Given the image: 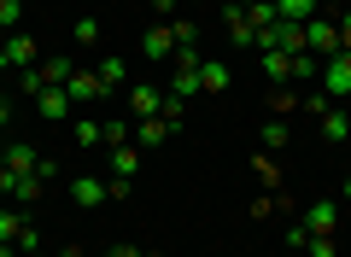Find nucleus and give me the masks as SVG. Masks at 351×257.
<instances>
[{"mask_svg": "<svg viewBox=\"0 0 351 257\" xmlns=\"http://www.w3.org/2000/svg\"><path fill=\"white\" fill-rule=\"evenodd\" d=\"M135 170H141V147H135V140H129V147H112V175H123V182H129Z\"/></svg>", "mask_w": 351, "mask_h": 257, "instance_id": "nucleus-16", "label": "nucleus"}, {"mask_svg": "<svg viewBox=\"0 0 351 257\" xmlns=\"http://www.w3.org/2000/svg\"><path fill=\"white\" fill-rule=\"evenodd\" d=\"M339 193H346V199H351V175H346V187H339Z\"/></svg>", "mask_w": 351, "mask_h": 257, "instance_id": "nucleus-39", "label": "nucleus"}, {"mask_svg": "<svg viewBox=\"0 0 351 257\" xmlns=\"http://www.w3.org/2000/svg\"><path fill=\"white\" fill-rule=\"evenodd\" d=\"M322 6H339V0H322Z\"/></svg>", "mask_w": 351, "mask_h": 257, "instance_id": "nucleus-40", "label": "nucleus"}, {"mask_svg": "<svg viewBox=\"0 0 351 257\" xmlns=\"http://www.w3.org/2000/svg\"><path fill=\"white\" fill-rule=\"evenodd\" d=\"M252 175H258V182L276 193V187H281V164H276V152H258V158H252Z\"/></svg>", "mask_w": 351, "mask_h": 257, "instance_id": "nucleus-17", "label": "nucleus"}, {"mask_svg": "<svg viewBox=\"0 0 351 257\" xmlns=\"http://www.w3.org/2000/svg\"><path fill=\"white\" fill-rule=\"evenodd\" d=\"M228 82H234V76H228V64H217V59L199 64V94H223Z\"/></svg>", "mask_w": 351, "mask_h": 257, "instance_id": "nucleus-15", "label": "nucleus"}, {"mask_svg": "<svg viewBox=\"0 0 351 257\" xmlns=\"http://www.w3.org/2000/svg\"><path fill=\"white\" fill-rule=\"evenodd\" d=\"M287 245H293V252H304V245H311V228H304V222H293V228H287Z\"/></svg>", "mask_w": 351, "mask_h": 257, "instance_id": "nucleus-33", "label": "nucleus"}, {"mask_svg": "<svg viewBox=\"0 0 351 257\" xmlns=\"http://www.w3.org/2000/svg\"><path fill=\"white\" fill-rule=\"evenodd\" d=\"M71 199H76L82 210H94V205H106V199H112V187H106L100 175H76V182H71Z\"/></svg>", "mask_w": 351, "mask_h": 257, "instance_id": "nucleus-7", "label": "nucleus"}, {"mask_svg": "<svg viewBox=\"0 0 351 257\" xmlns=\"http://www.w3.org/2000/svg\"><path fill=\"white\" fill-rule=\"evenodd\" d=\"M106 257H141V252H129V245H112V252H106Z\"/></svg>", "mask_w": 351, "mask_h": 257, "instance_id": "nucleus-35", "label": "nucleus"}, {"mask_svg": "<svg viewBox=\"0 0 351 257\" xmlns=\"http://www.w3.org/2000/svg\"><path fill=\"white\" fill-rule=\"evenodd\" d=\"M316 123H322V140H346L351 135V117L339 111V99H328V106L316 111Z\"/></svg>", "mask_w": 351, "mask_h": 257, "instance_id": "nucleus-9", "label": "nucleus"}, {"mask_svg": "<svg viewBox=\"0 0 351 257\" xmlns=\"http://www.w3.org/2000/svg\"><path fill=\"white\" fill-rule=\"evenodd\" d=\"M76 41H82V47H94V41H100V18H88V12H82V24H76Z\"/></svg>", "mask_w": 351, "mask_h": 257, "instance_id": "nucleus-31", "label": "nucleus"}, {"mask_svg": "<svg viewBox=\"0 0 351 257\" xmlns=\"http://www.w3.org/2000/svg\"><path fill=\"white\" fill-rule=\"evenodd\" d=\"M18 24H24V0H0V29L12 36Z\"/></svg>", "mask_w": 351, "mask_h": 257, "instance_id": "nucleus-26", "label": "nucleus"}, {"mask_svg": "<svg viewBox=\"0 0 351 257\" xmlns=\"http://www.w3.org/2000/svg\"><path fill=\"white\" fill-rule=\"evenodd\" d=\"M123 76H129V64L117 59V53H112V59H100V88H106V94H112V88H123Z\"/></svg>", "mask_w": 351, "mask_h": 257, "instance_id": "nucleus-20", "label": "nucleus"}, {"mask_svg": "<svg viewBox=\"0 0 351 257\" xmlns=\"http://www.w3.org/2000/svg\"><path fill=\"white\" fill-rule=\"evenodd\" d=\"M246 18H252V29H269L276 24V0H246Z\"/></svg>", "mask_w": 351, "mask_h": 257, "instance_id": "nucleus-22", "label": "nucleus"}, {"mask_svg": "<svg viewBox=\"0 0 351 257\" xmlns=\"http://www.w3.org/2000/svg\"><path fill=\"white\" fill-rule=\"evenodd\" d=\"M281 147H287V123L269 117V123H263V152H281Z\"/></svg>", "mask_w": 351, "mask_h": 257, "instance_id": "nucleus-23", "label": "nucleus"}, {"mask_svg": "<svg viewBox=\"0 0 351 257\" xmlns=\"http://www.w3.org/2000/svg\"><path fill=\"white\" fill-rule=\"evenodd\" d=\"M170 6H176V0H152V12H170Z\"/></svg>", "mask_w": 351, "mask_h": 257, "instance_id": "nucleus-38", "label": "nucleus"}, {"mask_svg": "<svg viewBox=\"0 0 351 257\" xmlns=\"http://www.w3.org/2000/svg\"><path fill=\"white\" fill-rule=\"evenodd\" d=\"M141 53H147V59H170V53H176V29L170 24H152L147 36H141Z\"/></svg>", "mask_w": 351, "mask_h": 257, "instance_id": "nucleus-11", "label": "nucleus"}, {"mask_svg": "<svg viewBox=\"0 0 351 257\" xmlns=\"http://www.w3.org/2000/svg\"><path fill=\"white\" fill-rule=\"evenodd\" d=\"M71 140H76V147H100V117L76 111V117H71Z\"/></svg>", "mask_w": 351, "mask_h": 257, "instance_id": "nucleus-14", "label": "nucleus"}, {"mask_svg": "<svg viewBox=\"0 0 351 257\" xmlns=\"http://www.w3.org/2000/svg\"><path fill=\"white\" fill-rule=\"evenodd\" d=\"M64 94H71V106H76V111H88L94 99L106 94V88H100V71H71V82H64Z\"/></svg>", "mask_w": 351, "mask_h": 257, "instance_id": "nucleus-5", "label": "nucleus"}, {"mask_svg": "<svg viewBox=\"0 0 351 257\" xmlns=\"http://www.w3.org/2000/svg\"><path fill=\"white\" fill-rule=\"evenodd\" d=\"M36 164H41V158H36V152L24 147V140H12V147H6V170H18V175H29V170H36Z\"/></svg>", "mask_w": 351, "mask_h": 257, "instance_id": "nucleus-19", "label": "nucleus"}, {"mask_svg": "<svg viewBox=\"0 0 351 257\" xmlns=\"http://www.w3.org/2000/svg\"><path fill=\"white\" fill-rule=\"evenodd\" d=\"M223 29H228V41H234V47H258V29H252L246 6H223Z\"/></svg>", "mask_w": 351, "mask_h": 257, "instance_id": "nucleus-6", "label": "nucleus"}, {"mask_svg": "<svg viewBox=\"0 0 351 257\" xmlns=\"http://www.w3.org/2000/svg\"><path fill=\"white\" fill-rule=\"evenodd\" d=\"M0 59H6V71H36V36H24V29H12V36L0 41Z\"/></svg>", "mask_w": 351, "mask_h": 257, "instance_id": "nucleus-2", "label": "nucleus"}, {"mask_svg": "<svg viewBox=\"0 0 351 257\" xmlns=\"http://www.w3.org/2000/svg\"><path fill=\"white\" fill-rule=\"evenodd\" d=\"M170 29H176V47H193V41H199V29H193V24H188V18H176V24H170Z\"/></svg>", "mask_w": 351, "mask_h": 257, "instance_id": "nucleus-32", "label": "nucleus"}, {"mask_svg": "<svg viewBox=\"0 0 351 257\" xmlns=\"http://www.w3.org/2000/svg\"><path fill=\"white\" fill-rule=\"evenodd\" d=\"M0 257H18V245H12V240H0Z\"/></svg>", "mask_w": 351, "mask_h": 257, "instance_id": "nucleus-37", "label": "nucleus"}, {"mask_svg": "<svg viewBox=\"0 0 351 257\" xmlns=\"http://www.w3.org/2000/svg\"><path fill=\"white\" fill-rule=\"evenodd\" d=\"M164 140H170V123L164 117H141L135 123V147H164Z\"/></svg>", "mask_w": 351, "mask_h": 257, "instance_id": "nucleus-13", "label": "nucleus"}, {"mask_svg": "<svg viewBox=\"0 0 351 257\" xmlns=\"http://www.w3.org/2000/svg\"><path fill=\"white\" fill-rule=\"evenodd\" d=\"M0 164H6V147H0Z\"/></svg>", "mask_w": 351, "mask_h": 257, "instance_id": "nucleus-42", "label": "nucleus"}, {"mask_svg": "<svg viewBox=\"0 0 351 257\" xmlns=\"http://www.w3.org/2000/svg\"><path fill=\"white\" fill-rule=\"evenodd\" d=\"M24 228H29V217H24V210H0V240H18Z\"/></svg>", "mask_w": 351, "mask_h": 257, "instance_id": "nucleus-24", "label": "nucleus"}, {"mask_svg": "<svg viewBox=\"0 0 351 257\" xmlns=\"http://www.w3.org/2000/svg\"><path fill=\"white\" fill-rule=\"evenodd\" d=\"M12 245H18V257H36V252H41V234H36V222H29V228H24V234H18V240H12Z\"/></svg>", "mask_w": 351, "mask_h": 257, "instance_id": "nucleus-29", "label": "nucleus"}, {"mask_svg": "<svg viewBox=\"0 0 351 257\" xmlns=\"http://www.w3.org/2000/svg\"><path fill=\"white\" fill-rule=\"evenodd\" d=\"M316 12H322V0H276V18H287V24H311Z\"/></svg>", "mask_w": 351, "mask_h": 257, "instance_id": "nucleus-12", "label": "nucleus"}, {"mask_svg": "<svg viewBox=\"0 0 351 257\" xmlns=\"http://www.w3.org/2000/svg\"><path fill=\"white\" fill-rule=\"evenodd\" d=\"M158 117L170 123V129H182V117H188V99H176V94H164V106H158Z\"/></svg>", "mask_w": 351, "mask_h": 257, "instance_id": "nucleus-25", "label": "nucleus"}, {"mask_svg": "<svg viewBox=\"0 0 351 257\" xmlns=\"http://www.w3.org/2000/svg\"><path fill=\"white\" fill-rule=\"evenodd\" d=\"M129 106H135V117H158L164 94H158V88H135V94H129Z\"/></svg>", "mask_w": 351, "mask_h": 257, "instance_id": "nucleus-18", "label": "nucleus"}, {"mask_svg": "<svg viewBox=\"0 0 351 257\" xmlns=\"http://www.w3.org/2000/svg\"><path fill=\"white\" fill-rule=\"evenodd\" d=\"M6 123H12V106H6V99H0V129H6Z\"/></svg>", "mask_w": 351, "mask_h": 257, "instance_id": "nucleus-36", "label": "nucleus"}, {"mask_svg": "<svg viewBox=\"0 0 351 257\" xmlns=\"http://www.w3.org/2000/svg\"><path fill=\"white\" fill-rule=\"evenodd\" d=\"M258 64H263V76H269V82H293V53H281V47H258Z\"/></svg>", "mask_w": 351, "mask_h": 257, "instance_id": "nucleus-8", "label": "nucleus"}, {"mask_svg": "<svg viewBox=\"0 0 351 257\" xmlns=\"http://www.w3.org/2000/svg\"><path fill=\"white\" fill-rule=\"evenodd\" d=\"M41 182H47V175H36V170H29V175H18L12 199H18V205H36V199H41Z\"/></svg>", "mask_w": 351, "mask_h": 257, "instance_id": "nucleus-21", "label": "nucleus"}, {"mask_svg": "<svg viewBox=\"0 0 351 257\" xmlns=\"http://www.w3.org/2000/svg\"><path fill=\"white\" fill-rule=\"evenodd\" d=\"M322 94L328 99H351V53L322 59Z\"/></svg>", "mask_w": 351, "mask_h": 257, "instance_id": "nucleus-3", "label": "nucleus"}, {"mask_svg": "<svg viewBox=\"0 0 351 257\" xmlns=\"http://www.w3.org/2000/svg\"><path fill=\"white\" fill-rule=\"evenodd\" d=\"M141 257H158V252H141Z\"/></svg>", "mask_w": 351, "mask_h": 257, "instance_id": "nucleus-43", "label": "nucleus"}, {"mask_svg": "<svg viewBox=\"0 0 351 257\" xmlns=\"http://www.w3.org/2000/svg\"><path fill=\"white\" fill-rule=\"evenodd\" d=\"M82 6H94V0H82Z\"/></svg>", "mask_w": 351, "mask_h": 257, "instance_id": "nucleus-44", "label": "nucleus"}, {"mask_svg": "<svg viewBox=\"0 0 351 257\" xmlns=\"http://www.w3.org/2000/svg\"><path fill=\"white\" fill-rule=\"evenodd\" d=\"M316 64H322L316 53H293V82H311V76H316Z\"/></svg>", "mask_w": 351, "mask_h": 257, "instance_id": "nucleus-28", "label": "nucleus"}, {"mask_svg": "<svg viewBox=\"0 0 351 257\" xmlns=\"http://www.w3.org/2000/svg\"><path fill=\"white\" fill-rule=\"evenodd\" d=\"M304 252H311V257H339V245H334V234H311Z\"/></svg>", "mask_w": 351, "mask_h": 257, "instance_id": "nucleus-30", "label": "nucleus"}, {"mask_svg": "<svg viewBox=\"0 0 351 257\" xmlns=\"http://www.w3.org/2000/svg\"><path fill=\"white\" fill-rule=\"evenodd\" d=\"M223 6H240V0H223Z\"/></svg>", "mask_w": 351, "mask_h": 257, "instance_id": "nucleus-41", "label": "nucleus"}, {"mask_svg": "<svg viewBox=\"0 0 351 257\" xmlns=\"http://www.w3.org/2000/svg\"><path fill=\"white\" fill-rule=\"evenodd\" d=\"M304 228H311V234H334L339 228V205H334V199H316V205L304 210Z\"/></svg>", "mask_w": 351, "mask_h": 257, "instance_id": "nucleus-10", "label": "nucleus"}, {"mask_svg": "<svg viewBox=\"0 0 351 257\" xmlns=\"http://www.w3.org/2000/svg\"><path fill=\"white\" fill-rule=\"evenodd\" d=\"M36 117H41V123H71L76 106H71L64 88H41V94H36Z\"/></svg>", "mask_w": 351, "mask_h": 257, "instance_id": "nucleus-4", "label": "nucleus"}, {"mask_svg": "<svg viewBox=\"0 0 351 257\" xmlns=\"http://www.w3.org/2000/svg\"><path fill=\"white\" fill-rule=\"evenodd\" d=\"M100 147H129V123H100Z\"/></svg>", "mask_w": 351, "mask_h": 257, "instance_id": "nucleus-27", "label": "nucleus"}, {"mask_svg": "<svg viewBox=\"0 0 351 257\" xmlns=\"http://www.w3.org/2000/svg\"><path fill=\"white\" fill-rule=\"evenodd\" d=\"M339 53H351V6H346V18H339Z\"/></svg>", "mask_w": 351, "mask_h": 257, "instance_id": "nucleus-34", "label": "nucleus"}, {"mask_svg": "<svg viewBox=\"0 0 351 257\" xmlns=\"http://www.w3.org/2000/svg\"><path fill=\"white\" fill-rule=\"evenodd\" d=\"M304 53H316V59H334V53H339V24H334V18L316 12L311 24H304Z\"/></svg>", "mask_w": 351, "mask_h": 257, "instance_id": "nucleus-1", "label": "nucleus"}]
</instances>
